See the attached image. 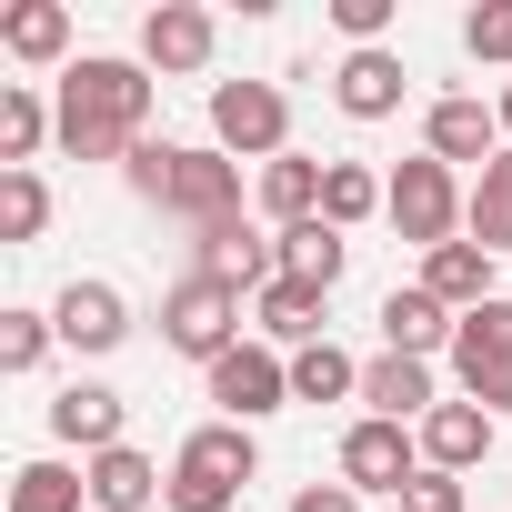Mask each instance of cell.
Segmentation results:
<instances>
[{
	"instance_id": "20",
	"label": "cell",
	"mask_w": 512,
	"mask_h": 512,
	"mask_svg": "<svg viewBox=\"0 0 512 512\" xmlns=\"http://www.w3.org/2000/svg\"><path fill=\"white\" fill-rule=\"evenodd\" d=\"M362 402H372L382 422H412V432H422V412H432V362H412V352L362 362Z\"/></svg>"
},
{
	"instance_id": "24",
	"label": "cell",
	"mask_w": 512,
	"mask_h": 512,
	"mask_svg": "<svg viewBox=\"0 0 512 512\" xmlns=\"http://www.w3.org/2000/svg\"><path fill=\"white\" fill-rule=\"evenodd\" d=\"M322 171L332 161H302V151H282V161H262V211L292 231V221H322Z\"/></svg>"
},
{
	"instance_id": "11",
	"label": "cell",
	"mask_w": 512,
	"mask_h": 512,
	"mask_svg": "<svg viewBox=\"0 0 512 512\" xmlns=\"http://www.w3.org/2000/svg\"><path fill=\"white\" fill-rule=\"evenodd\" d=\"M211 51H221V21L191 0H161L141 21V71H211Z\"/></svg>"
},
{
	"instance_id": "10",
	"label": "cell",
	"mask_w": 512,
	"mask_h": 512,
	"mask_svg": "<svg viewBox=\"0 0 512 512\" xmlns=\"http://www.w3.org/2000/svg\"><path fill=\"white\" fill-rule=\"evenodd\" d=\"M422 151H432L442 171H452V161H482V171H492V161H502V111L472 101V91H442V101L422 111Z\"/></svg>"
},
{
	"instance_id": "3",
	"label": "cell",
	"mask_w": 512,
	"mask_h": 512,
	"mask_svg": "<svg viewBox=\"0 0 512 512\" xmlns=\"http://www.w3.org/2000/svg\"><path fill=\"white\" fill-rule=\"evenodd\" d=\"M262 472V452H251V422H201L181 452H171V512H231L241 482Z\"/></svg>"
},
{
	"instance_id": "4",
	"label": "cell",
	"mask_w": 512,
	"mask_h": 512,
	"mask_svg": "<svg viewBox=\"0 0 512 512\" xmlns=\"http://www.w3.org/2000/svg\"><path fill=\"white\" fill-rule=\"evenodd\" d=\"M161 342L181 352V362H221L231 342H241V292L231 282H211V272H181L171 282V302H161Z\"/></svg>"
},
{
	"instance_id": "33",
	"label": "cell",
	"mask_w": 512,
	"mask_h": 512,
	"mask_svg": "<svg viewBox=\"0 0 512 512\" xmlns=\"http://www.w3.org/2000/svg\"><path fill=\"white\" fill-rule=\"evenodd\" d=\"M332 31H342L352 51H382V31H392V0H332Z\"/></svg>"
},
{
	"instance_id": "34",
	"label": "cell",
	"mask_w": 512,
	"mask_h": 512,
	"mask_svg": "<svg viewBox=\"0 0 512 512\" xmlns=\"http://www.w3.org/2000/svg\"><path fill=\"white\" fill-rule=\"evenodd\" d=\"M402 512H472V492H462V472H422L402 492Z\"/></svg>"
},
{
	"instance_id": "8",
	"label": "cell",
	"mask_w": 512,
	"mask_h": 512,
	"mask_svg": "<svg viewBox=\"0 0 512 512\" xmlns=\"http://www.w3.org/2000/svg\"><path fill=\"white\" fill-rule=\"evenodd\" d=\"M211 402H221V422H262V412L292 402V362H282L272 342H231V352L211 362Z\"/></svg>"
},
{
	"instance_id": "16",
	"label": "cell",
	"mask_w": 512,
	"mask_h": 512,
	"mask_svg": "<svg viewBox=\"0 0 512 512\" xmlns=\"http://www.w3.org/2000/svg\"><path fill=\"white\" fill-rule=\"evenodd\" d=\"M422 292H432L442 312H482V302H502V292H492V251H482V241H442V251H422Z\"/></svg>"
},
{
	"instance_id": "12",
	"label": "cell",
	"mask_w": 512,
	"mask_h": 512,
	"mask_svg": "<svg viewBox=\"0 0 512 512\" xmlns=\"http://www.w3.org/2000/svg\"><path fill=\"white\" fill-rule=\"evenodd\" d=\"M51 322H61L71 352H121V342H131V302H121L111 282H71V292L51 302Z\"/></svg>"
},
{
	"instance_id": "32",
	"label": "cell",
	"mask_w": 512,
	"mask_h": 512,
	"mask_svg": "<svg viewBox=\"0 0 512 512\" xmlns=\"http://www.w3.org/2000/svg\"><path fill=\"white\" fill-rule=\"evenodd\" d=\"M462 51H472V61H502V71H512V0H482V11L462 21Z\"/></svg>"
},
{
	"instance_id": "31",
	"label": "cell",
	"mask_w": 512,
	"mask_h": 512,
	"mask_svg": "<svg viewBox=\"0 0 512 512\" xmlns=\"http://www.w3.org/2000/svg\"><path fill=\"white\" fill-rule=\"evenodd\" d=\"M51 342H61V322H51V312H0V372H41V362H51Z\"/></svg>"
},
{
	"instance_id": "15",
	"label": "cell",
	"mask_w": 512,
	"mask_h": 512,
	"mask_svg": "<svg viewBox=\"0 0 512 512\" xmlns=\"http://www.w3.org/2000/svg\"><path fill=\"white\" fill-rule=\"evenodd\" d=\"M492 452V412L482 402H432L422 412V472H472Z\"/></svg>"
},
{
	"instance_id": "13",
	"label": "cell",
	"mask_w": 512,
	"mask_h": 512,
	"mask_svg": "<svg viewBox=\"0 0 512 512\" xmlns=\"http://www.w3.org/2000/svg\"><path fill=\"white\" fill-rule=\"evenodd\" d=\"M402 91H412L402 51H352V61L332 71V101H342L352 121H392V111H402Z\"/></svg>"
},
{
	"instance_id": "14",
	"label": "cell",
	"mask_w": 512,
	"mask_h": 512,
	"mask_svg": "<svg viewBox=\"0 0 512 512\" xmlns=\"http://www.w3.org/2000/svg\"><path fill=\"white\" fill-rule=\"evenodd\" d=\"M121 412H131V402H121L111 382H71V392L51 402V432L81 442V462H101V452H121Z\"/></svg>"
},
{
	"instance_id": "21",
	"label": "cell",
	"mask_w": 512,
	"mask_h": 512,
	"mask_svg": "<svg viewBox=\"0 0 512 512\" xmlns=\"http://www.w3.org/2000/svg\"><path fill=\"white\" fill-rule=\"evenodd\" d=\"M452 372H462V392H482L492 372H512V302L462 312V332H452Z\"/></svg>"
},
{
	"instance_id": "25",
	"label": "cell",
	"mask_w": 512,
	"mask_h": 512,
	"mask_svg": "<svg viewBox=\"0 0 512 512\" xmlns=\"http://www.w3.org/2000/svg\"><path fill=\"white\" fill-rule=\"evenodd\" d=\"M342 262H352V241H342L332 221H292V231H282V282L332 292V282H342Z\"/></svg>"
},
{
	"instance_id": "26",
	"label": "cell",
	"mask_w": 512,
	"mask_h": 512,
	"mask_svg": "<svg viewBox=\"0 0 512 512\" xmlns=\"http://www.w3.org/2000/svg\"><path fill=\"white\" fill-rule=\"evenodd\" d=\"M462 231H472V241L492 251V262L512 251V151H502V161H492V171L472 181V211H462Z\"/></svg>"
},
{
	"instance_id": "18",
	"label": "cell",
	"mask_w": 512,
	"mask_h": 512,
	"mask_svg": "<svg viewBox=\"0 0 512 512\" xmlns=\"http://www.w3.org/2000/svg\"><path fill=\"white\" fill-rule=\"evenodd\" d=\"M81 472H91V512H151V502L171 492V472H161L151 452H131V442L101 452V462H81Z\"/></svg>"
},
{
	"instance_id": "5",
	"label": "cell",
	"mask_w": 512,
	"mask_h": 512,
	"mask_svg": "<svg viewBox=\"0 0 512 512\" xmlns=\"http://www.w3.org/2000/svg\"><path fill=\"white\" fill-rule=\"evenodd\" d=\"M462 211H472V191H452V171L422 151V161H402L392 171V191H382V221L402 231V241H422V251H442L452 231H462Z\"/></svg>"
},
{
	"instance_id": "27",
	"label": "cell",
	"mask_w": 512,
	"mask_h": 512,
	"mask_svg": "<svg viewBox=\"0 0 512 512\" xmlns=\"http://www.w3.org/2000/svg\"><path fill=\"white\" fill-rule=\"evenodd\" d=\"M91 502V472H71V462H21L11 472V512H81Z\"/></svg>"
},
{
	"instance_id": "6",
	"label": "cell",
	"mask_w": 512,
	"mask_h": 512,
	"mask_svg": "<svg viewBox=\"0 0 512 512\" xmlns=\"http://www.w3.org/2000/svg\"><path fill=\"white\" fill-rule=\"evenodd\" d=\"M211 141H221L231 161H282V151H292V101H282L272 81H221V91H211Z\"/></svg>"
},
{
	"instance_id": "9",
	"label": "cell",
	"mask_w": 512,
	"mask_h": 512,
	"mask_svg": "<svg viewBox=\"0 0 512 512\" xmlns=\"http://www.w3.org/2000/svg\"><path fill=\"white\" fill-rule=\"evenodd\" d=\"M191 272H211V282H231V292H272V282H282V231L262 241V231L231 211V221L191 231Z\"/></svg>"
},
{
	"instance_id": "19",
	"label": "cell",
	"mask_w": 512,
	"mask_h": 512,
	"mask_svg": "<svg viewBox=\"0 0 512 512\" xmlns=\"http://www.w3.org/2000/svg\"><path fill=\"white\" fill-rule=\"evenodd\" d=\"M322 302H332V292H312V282H272L262 302H251V322H262L272 352H312V342H332V332H322Z\"/></svg>"
},
{
	"instance_id": "7",
	"label": "cell",
	"mask_w": 512,
	"mask_h": 512,
	"mask_svg": "<svg viewBox=\"0 0 512 512\" xmlns=\"http://www.w3.org/2000/svg\"><path fill=\"white\" fill-rule=\"evenodd\" d=\"M342 482H352V492H392V502H402V492L422 482V432H412V422L362 412V422L342 432Z\"/></svg>"
},
{
	"instance_id": "2",
	"label": "cell",
	"mask_w": 512,
	"mask_h": 512,
	"mask_svg": "<svg viewBox=\"0 0 512 512\" xmlns=\"http://www.w3.org/2000/svg\"><path fill=\"white\" fill-rule=\"evenodd\" d=\"M121 171H131V191H141L151 211H171V221H191V231H211V221H231V211H241V161H231V151L141 141Z\"/></svg>"
},
{
	"instance_id": "35",
	"label": "cell",
	"mask_w": 512,
	"mask_h": 512,
	"mask_svg": "<svg viewBox=\"0 0 512 512\" xmlns=\"http://www.w3.org/2000/svg\"><path fill=\"white\" fill-rule=\"evenodd\" d=\"M292 512H362V492H352V482H302Z\"/></svg>"
},
{
	"instance_id": "22",
	"label": "cell",
	"mask_w": 512,
	"mask_h": 512,
	"mask_svg": "<svg viewBox=\"0 0 512 512\" xmlns=\"http://www.w3.org/2000/svg\"><path fill=\"white\" fill-rule=\"evenodd\" d=\"M0 51H11V61H61L71 51V11H61V0H11V11H0Z\"/></svg>"
},
{
	"instance_id": "29",
	"label": "cell",
	"mask_w": 512,
	"mask_h": 512,
	"mask_svg": "<svg viewBox=\"0 0 512 512\" xmlns=\"http://www.w3.org/2000/svg\"><path fill=\"white\" fill-rule=\"evenodd\" d=\"M382 191H392V181H372L362 161H332V171H322V221H332V231H352V221H372V211H382Z\"/></svg>"
},
{
	"instance_id": "30",
	"label": "cell",
	"mask_w": 512,
	"mask_h": 512,
	"mask_svg": "<svg viewBox=\"0 0 512 512\" xmlns=\"http://www.w3.org/2000/svg\"><path fill=\"white\" fill-rule=\"evenodd\" d=\"M51 231V181L41 171H0V241H41Z\"/></svg>"
},
{
	"instance_id": "17",
	"label": "cell",
	"mask_w": 512,
	"mask_h": 512,
	"mask_svg": "<svg viewBox=\"0 0 512 512\" xmlns=\"http://www.w3.org/2000/svg\"><path fill=\"white\" fill-rule=\"evenodd\" d=\"M452 332H462V312H442L422 282L382 302V352H412V362H432V352H452Z\"/></svg>"
},
{
	"instance_id": "23",
	"label": "cell",
	"mask_w": 512,
	"mask_h": 512,
	"mask_svg": "<svg viewBox=\"0 0 512 512\" xmlns=\"http://www.w3.org/2000/svg\"><path fill=\"white\" fill-rule=\"evenodd\" d=\"M61 131V111L31 91V81H0V171H31V151Z\"/></svg>"
},
{
	"instance_id": "28",
	"label": "cell",
	"mask_w": 512,
	"mask_h": 512,
	"mask_svg": "<svg viewBox=\"0 0 512 512\" xmlns=\"http://www.w3.org/2000/svg\"><path fill=\"white\" fill-rule=\"evenodd\" d=\"M342 392H362V362H352L342 342H312V352H292V402H342Z\"/></svg>"
},
{
	"instance_id": "36",
	"label": "cell",
	"mask_w": 512,
	"mask_h": 512,
	"mask_svg": "<svg viewBox=\"0 0 512 512\" xmlns=\"http://www.w3.org/2000/svg\"><path fill=\"white\" fill-rule=\"evenodd\" d=\"M492 111H502V151H512V81H502V101H492Z\"/></svg>"
},
{
	"instance_id": "1",
	"label": "cell",
	"mask_w": 512,
	"mask_h": 512,
	"mask_svg": "<svg viewBox=\"0 0 512 512\" xmlns=\"http://www.w3.org/2000/svg\"><path fill=\"white\" fill-rule=\"evenodd\" d=\"M151 121V71L141 61H71L61 71V151L71 161H131Z\"/></svg>"
}]
</instances>
